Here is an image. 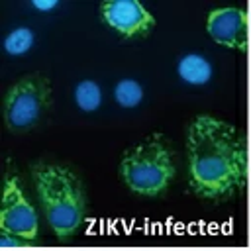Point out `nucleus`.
Segmentation results:
<instances>
[{"label": "nucleus", "instance_id": "8", "mask_svg": "<svg viewBox=\"0 0 251 251\" xmlns=\"http://www.w3.org/2000/svg\"><path fill=\"white\" fill-rule=\"evenodd\" d=\"M178 76L188 84H206L212 78V65L206 57L190 53L178 61Z\"/></svg>", "mask_w": 251, "mask_h": 251}, {"label": "nucleus", "instance_id": "6", "mask_svg": "<svg viewBox=\"0 0 251 251\" xmlns=\"http://www.w3.org/2000/svg\"><path fill=\"white\" fill-rule=\"evenodd\" d=\"M102 20L126 37L147 35L153 25L155 18L149 10L137 0H108L100 4Z\"/></svg>", "mask_w": 251, "mask_h": 251}, {"label": "nucleus", "instance_id": "9", "mask_svg": "<svg viewBox=\"0 0 251 251\" xmlns=\"http://www.w3.org/2000/svg\"><path fill=\"white\" fill-rule=\"evenodd\" d=\"M75 102L80 110L84 112H94L98 110L100 102H102V92L100 86L94 80H82L76 84L75 88Z\"/></svg>", "mask_w": 251, "mask_h": 251}, {"label": "nucleus", "instance_id": "10", "mask_svg": "<svg viewBox=\"0 0 251 251\" xmlns=\"http://www.w3.org/2000/svg\"><path fill=\"white\" fill-rule=\"evenodd\" d=\"M114 98L122 108H135L143 98V88L133 78H124L114 88Z\"/></svg>", "mask_w": 251, "mask_h": 251}, {"label": "nucleus", "instance_id": "13", "mask_svg": "<svg viewBox=\"0 0 251 251\" xmlns=\"http://www.w3.org/2000/svg\"><path fill=\"white\" fill-rule=\"evenodd\" d=\"M31 4H33L37 10H51V8L57 6V0H33Z\"/></svg>", "mask_w": 251, "mask_h": 251}, {"label": "nucleus", "instance_id": "4", "mask_svg": "<svg viewBox=\"0 0 251 251\" xmlns=\"http://www.w3.org/2000/svg\"><path fill=\"white\" fill-rule=\"evenodd\" d=\"M53 104L51 82L41 73H31L16 80L4 98V120L10 131L33 127Z\"/></svg>", "mask_w": 251, "mask_h": 251}, {"label": "nucleus", "instance_id": "3", "mask_svg": "<svg viewBox=\"0 0 251 251\" xmlns=\"http://www.w3.org/2000/svg\"><path fill=\"white\" fill-rule=\"evenodd\" d=\"M176 175L175 149L163 133H151L124 151L120 176L139 196H161Z\"/></svg>", "mask_w": 251, "mask_h": 251}, {"label": "nucleus", "instance_id": "5", "mask_svg": "<svg viewBox=\"0 0 251 251\" xmlns=\"http://www.w3.org/2000/svg\"><path fill=\"white\" fill-rule=\"evenodd\" d=\"M0 227H2V233H10V235L18 237L22 243L35 241L37 233H39L37 214H35L31 202L25 198L18 176H14V175H8L6 182H4Z\"/></svg>", "mask_w": 251, "mask_h": 251}, {"label": "nucleus", "instance_id": "7", "mask_svg": "<svg viewBox=\"0 0 251 251\" xmlns=\"http://www.w3.org/2000/svg\"><path fill=\"white\" fill-rule=\"evenodd\" d=\"M206 29L210 37L226 47L243 51L247 45V14L241 8L226 6L210 12Z\"/></svg>", "mask_w": 251, "mask_h": 251}, {"label": "nucleus", "instance_id": "12", "mask_svg": "<svg viewBox=\"0 0 251 251\" xmlns=\"http://www.w3.org/2000/svg\"><path fill=\"white\" fill-rule=\"evenodd\" d=\"M16 245H22V241L10 233H2L0 237V247H16Z\"/></svg>", "mask_w": 251, "mask_h": 251}, {"label": "nucleus", "instance_id": "2", "mask_svg": "<svg viewBox=\"0 0 251 251\" xmlns=\"http://www.w3.org/2000/svg\"><path fill=\"white\" fill-rule=\"evenodd\" d=\"M31 176L51 229L61 241L71 239L86 214V196L80 176L69 165L51 161L33 163Z\"/></svg>", "mask_w": 251, "mask_h": 251}, {"label": "nucleus", "instance_id": "1", "mask_svg": "<svg viewBox=\"0 0 251 251\" xmlns=\"http://www.w3.org/2000/svg\"><path fill=\"white\" fill-rule=\"evenodd\" d=\"M188 182L208 202H224L243 192L247 182L245 133L216 116L200 114L186 129Z\"/></svg>", "mask_w": 251, "mask_h": 251}, {"label": "nucleus", "instance_id": "11", "mask_svg": "<svg viewBox=\"0 0 251 251\" xmlns=\"http://www.w3.org/2000/svg\"><path fill=\"white\" fill-rule=\"evenodd\" d=\"M31 45H33V31L27 27L12 29L4 39V49L10 55H24L31 49Z\"/></svg>", "mask_w": 251, "mask_h": 251}]
</instances>
